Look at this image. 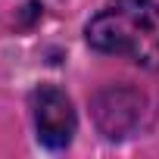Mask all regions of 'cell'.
Returning a JSON list of instances; mask_svg holds the SVG:
<instances>
[{
  "label": "cell",
  "instance_id": "3",
  "mask_svg": "<svg viewBox=\"0 0 159 159\" xmlns=\"http://www.w3.org/2000/svg\"><path fill=\"white\" fill-rule=\"evenodd\" d=\"M140 112H143V97L131 88H106L94 100V116L106 137L131 134L140 125Z\"/></svg>",
  "mask_w": 159,
  "mask_h": 159
},
{
  "label": "cell",
  "instance_id": "1",
  "mask_svg": "<svg viewBox=\"0 0 159 159\" xmlns=\"http://www.w3.org/2000/svg\"><path fill=\"white\" fill-rule=\"evenodd\" d=\"M94 50L125 56L159 72V3L156 0H112L84 28Z\"/></svg>",
  "mask_w": 159,
  "mask_h": 159
},
{
  "label": "cell",
  "instance_id": "2",
  "mask_svg": "<svg viewBox=\"0 0 159 159\" xmlns=\"http://www.w3.org/2000/svg\"><path fill=\"white\" fill-rule=\"evenodd\" d=\"M31 112H34V128H38V140L50 150H62L72 143L75 137V109L72 100L53 88V84H41L31 94Z\"/></svg>",
  "mask_w": 159,
  "mask_h": 159
}]
</instances>
